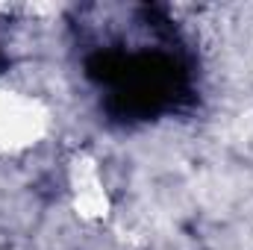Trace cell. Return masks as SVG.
I'll list each match as a JSON object with an SVG mask.
<instances>
[{"instance_id":"cell-1","label":"cell","mask_w":253,"mask_h":250,"mask_svg":"<svg viewBox=\"0 0 253 250\" xmlns=\"http://www.w3.org/2000/svg\"><path fill=\"white\" fill-rule=\"evenodd\" d=\"M44 112L42 103L33 100L30 94L21 91H6L0 88V150L15 153V150H27L30 144H36L44 132Z\"/></svg>"}]
</instances>
